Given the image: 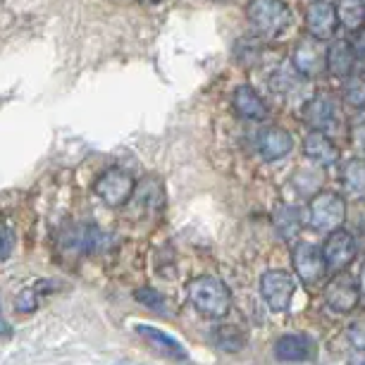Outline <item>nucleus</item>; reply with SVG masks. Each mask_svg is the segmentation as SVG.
<instances>
[{
	"instance_id": "obj_35",
	"label": "nucleus",
	"mask_w": 365,
	"mask_h": 365,
	"mask_svg": "<svg viewBox=\"0 0 365 365\" xmlns=\"http://www.w3.org/2000/svg\"><path fill=\"white\" fill-rule=\"evenodd\" d=\"M143 3H158V0H143Z\"/></svg>"
},
{
	"instance_id": "obj_33",
	"label": "nucleus",
	"mask_w": 365,
	"mask_h": 365,
	"mask_svg": "<svg viewBox=\"0 0 365 365\" xmlns=\"http://www.w3.org/2000/svg\"><path fill=\"white\" fill-rule=\"evenodd\" d=\"M0 334H3V336H8V334H10V325L5 322L3 313H0Z\"/></svg>"
},
{
	"instance_id": "obj_30",
	"label": "nucleus",
	"mask_w": 365,
	"mask_h": 365,
	"mask_svg": "<svg viewBox=\"0 0 365 365\" xmlns=\"http://www.w3.org/2000/svg\"><path fill=\"white\" fill-rule=\"evenodd\" d=\"M351 141H354L356 148L365 150V115L356 117V122L351 125Z\"/></svg>"
},
{
	"instance_id": "obj_18",
	"label": "nucleus",
	"mask_w": 365,
	"mask_h": 365,
	"mask_svg": "<svg viewBox=\"0 0 365 365\" xmlns=\"http://www.w3.org/2000/svg\"><path fill=\"white\" fill-rule=\"evenodd\" d=\"M136 332H139L155 351H160L163 356L172 358V361H184V358H187V349H184L175 336L163 332V329H158L153 325H136Z\"/></svg>"
},
{
	"instance_id": "obj_10",
	"label": "nucleus",
	"mask_w": 365,
	"mask_h": 365,
	"mask_svg": "<svg viewBox=\"0 0 365 365\" xmlns=\"http://www.w3.org/2000/svg\"><path fill=\"white\" fill-rule=\"evenodd\" d=\"M306 34L318 41H332L336 29H339V17L336 8L329 0H311L306 8Z\"/></svg>"
},
{
	"instance_id": "obj_32",
	"label": "nucleus",
	"mask_w": 365,
	"mask_h": 365,
	"mask_svg": "<svg viewBox=\"0 0 365 365\" xmlns=\"http://www.w3.org/2000/svg\"><path fill=\"white\" fill-rule=\"evenodd\" d=\"M351 46H354V53L358 60H365V29L354 31V38H349Z\"/></svg>"
},
{
	"instance_id": "obj_27",
	"label": "nucleus",
	"mask_w": 365,
	"mask_h": 365,
	"mask_svg": "<svg viewBox=\"0 0 365 365\" xmlns=\"http://www.w3.org/2000/svg\"><path fill=\"white\" fill-rule=\"evenodd\" d=\"M38 294H41V282L36 287H26L22 289V292L17 294V299H15V311L17 313H34L36 311V306H38Z\"/></svg>"
},
{
	"instance_id": "obj_4",
	"label": "nucleus",
	"mask_w": 365,
	"mask_h": 365,
	"mask_svg": "<svg viewBox=\"0 0 365 365\" xmlns=\"http://www.w3.org/2000/svg\"><path fill=\"white\" fill-rule=\"evenodd\" d=\"M346 220V201L336 191H318L308 205V222L313 230L332 232Z\"/></svg>"
},
{
	"instance_id": "obj_24",
	"label": "nucleus",
	"mask_w": 365,
	"mask_h": 365,
	"mask_svg": "<svg viewBox=\"0 0 365 365\" xmlns=\"http://www.w3.org/2000/svg\"><path fill=\"white\" fill-rule=\"evenodd\" d=\"M303 81H306V79H303L301 74L294 70V67H279V70H274V74L270 77V88L277 96H284V98H289V96L301 91Z\"/></svg>"
},
{
	"instance_id": "obj_7",
	"label": "nucleus",
	"mask_w": 365,
	"mask_h": 365,
	"mask_svg": "<svg viewBox=\"0 0 365 365\" xmlns=\"http://www.w3.org/2000/svg\"><path fill=\"white\" fill-rule=\"evenodd\" d=\"M296 292L294 274L287 270H267L260 277V296L272 313H287Z\"/></svg>"
},
{
	"instance_id": "obj_12",
	"label": "nucleus",
	"mask_w": 365,
	"mask_h": 365,
	"mask_svg": "<svg viewBox=\"0 0 365 365\" xmlns=\"http://www.w3.org/2000/svg\"><path fill=\"white\" fill-rule=\"evenodd\" d=\"M256 148L263 163H277L294 150V136L284 127L267 125L256 136Z\"/></svg>"
},
{
	"instance_id": "obj_20",
	"label": "nucleus",
	"mask_w": 365,
	"mask_h": 365,
	"mask_svg": "<svg viewBox=\"0 0 365 365\" xmlns=\"http://www.w3.org/2000/svg\"><path fill=\"white\" fill-rule=\"evenodd\" d=\"M306 217L308 212L301 205H282L274 212V227H277L282 239H294L303 230V225H306Z\"/></svg>"
},
{
	"instance_id": "obj_1",
	"label": "nucleus",
	"mask_w": 365,
	"mask_h": 365,
	"mask_svg": "<svg viewBox=\"0 0 365 365\" xmlns=\"http://www.w3.org/2000/svg\"><path fill=\"white\" fill-rule=\"evenodd\" d=\"M187 294L196 311L210 320H222L232 308L230 287L220 277H212V274L194 277L187 284Z\"/></svg>"
},
{
	"instance_id": "obj_22",
	"label": "nucleus",
	"mask_w": 365,
	"mask_h": 365,
	"mask_svg": "<svg viewBox=\"0 0 365 365\" xmlns=\"http://www.w3.org/2000/svg\"><path fill=\"white\" fill-rule=\"evenodd\" d=\"M136 198V203L141 205L143 210H160L163 208V203H165V191H163V184L158 182V179L153 177H146L141 184H136V191H134V196Z\"/></svg>"
},
{
	"instance_id": "obj_11",
	"label": "nucleus",
	"mask_w": 365,
	"mask_h": 365,
	"mask_svg": "<svg viewBox=\"0 0 365 365\" xmlns=\"http://www.w3.org/2000/svg\"><path fill=\"white\" fill-rule=\"evenodd\" d=\"M301 117L311 129H318V132H329L334 127L336 117H339V103L332 93L320 91L315 93L313 98L306 101V106L301 110Z\"/></svg>"
},
{
	"instance_id": "obj_17",
	"label": "nucleus",
	"mask_w": 365,
	"mask_h": 365,
	"mask_svg": "<svg viewBox=\"0 0 365 365\" xmlns=\"http://www.w3.org/2000/svg\"><path fill=\"white\" fill-rule=\"evenodd\" d=\"M274 356L284 363L311 361L315 356V341L308 334H284L274 341Z\"/></svg>"
},
{
	"instance_id": "obj_9",
	"label": "nucleus",
	"mask_w": 365,
	"mask_h": 365,
	"mask_svg": "<svg viewBox=\"0 0 365 365\" xmlns=\"http://www.w3.org/2000/svg\"><path fill=\"white\" fill-rule=\"evenodd\" d=\"M292 263L296 274L306 284H318L329 270L322 249H318L315 244H308V241H301V244H296L292 249Z\"/></svg>"
},
{
	"instance_id": "obj_36",
	"label": "nucleus",
	"mask_w": 365,
	"mask_h": 365,
	"mask_svg": "<svg viewBox=\"0 0 365 365\" xmlns=\"http://www.w3.org/2000/svg\"><path fill=\"white\" fill-rule=\"evenodd\" d=\"M361 365H365V361H363V363H361Z\"/></svg>"
},
{
	"instance_id": "obj_6",
	"label": "nucleus",
	"mask_w": 365,
	"mask_h": 365,
	"mask_svg": "<svg viewBox=\"0 0 365 365\" xmlns=\"http://www.w3.org/2000/svg\"><path fill=\"white\" fill-rule=\"evenodd\" d=\"M292 67L303 79H318L327 70V48L313 36L299 38L292 51Z\"/></svg>"
},
{
	"instance_id": "obj_13",
	"label": "nucleus",
	"mask_w": 365,
	"mask_h": 365,
	"mask_svg": "<svg viewBox=\"0 0 365 365\" xmlns=\"http://www.w3.org/2000/svg\"><path fill=\"white\" fill-rule=\"evenodd\" d=\"M60 244L72 256H86V253L98 251L106 244V234L93 225H74L63 234Z\"/></svg>"
},
{
	"instance_id": "obj_25",
	"label": "nucleus",
	"mask_w": 365,
	"mask_h": 365,
	"mask_svg": "<svg viewBox=\"0 0 365 365\" xmlns=\"http://www.w3.org/2000/svg\"><path fill=\"white\" fill-rule=\"evenodd\" d=\"M234 55L241 65L256 67L260 65V58H265V43H260V38H244L234 46Z\"/></svg>"
},
{
	"instance_id": "obj_8",
	"label": "nucleus",
	"mask_w": 365,
	"mask_h": 365,
	"mask_svg": "<svg viewBox=\"0 0 365 365\" xmlns=\"http://www.w3.org/2000/svg\"><path fill=\"white\" fill-rule=\"evenodd\" d=\"M322 253H325L327 267L334 272H341L354 263L358 256V241L349 230L336 227L327 234L325 244H322Z\"/></svg>"
},
{
	"instance_id": "obj_34",
	"label": "nucleus",
	"mask_w": 365,
	"mask_h": 365,
	"mask_svg": "<svg viewBox=\"0 0 365 365\" xmlns=\"http://www.w3.org/2000/svg\"><path fill=\"white\" fill-rule=\"evenodd\" d=\"M358 282H361V292L365 294V263H363V267H361V279H358Z\"/></svg>"
},
{
	"instance_id": "obj_23",
	"label": "nucleus",
	"mask_w": 365,
	"mask_h": 365,
	"mask_svg": "<svg viewBox=\"0 0 365 365\" xmlns=\"http://www.w3.org/2000/svg\"><path fill=\"white\" fill-rule=\"evenodd\" d=\"M341 101L358 113H365V72H354L344 79Z\"/></svg>"
},
{
	"instance_id": "obj_14",
	"label": "nucleus",
	"mask_w": 365,
	"mask_h": 365,
	"mask_svg": "<svg viewBox=\"0 0 365 365\" xmlns=\"http://www.w3.org/2000/svg\"><path fill=\"white\" fill-rule=\"evenodd\" d=\"M232 108H234V113H237V117L249 120V122H265L267 115H270V108H267V103L263 101V96L251 84H239L234 88Z\"/></svg>"
},
{
	"instance_id": "obj_29",
	"label": "nucleus",
	"mask_w": 365,
	"mask_h": 365,
	"mask_svg": "<svg viewBox=\"0 0 365 365\" xmlns=\"http://www.w3.org/2000/svg\"><path fill=\"white\" fill-rule=\"evenodd\" d=\"M12 249H15V230L0 222V263L12 256Z\"/></svg>"
},
{
	"instance_id": "obj_3",
	"label": "nucleus",
	"mask_w": 365,
	"mask_h": 365,
	"mask_svg": "<svg viewBox=\"0 0 365 365\" xmlns=\"http://www.w3.org/2000/svg\"><path fill=\"white\" fill-rule=\"evenodd\" d=\"M136 191V179L132 172H127L125 168H110L96 179L93 184V194L101 198L108 208H122L132 201Z\"/></svg>"
},
{
	"instance_id": "obj_15",
	"label": "nucleus",
	"mask_w": 365,
	"mask_h": 365,
	"mask_svg": "<svg viewBox=\"0 0 365 365\" xmlns=\"http://www.w3.org/2000/svg\"><path fill=\"white\" fill-rule=\"evenodd\" d=\"M303 155L311 163L320 165V168H332V165L339 163L341 150L327 132L311 129V132L306 134V139H303Z\"/></svg>"
},
{
	"instance_id": "obj_5",
	"label": "nucleus",
	"mask_w": 365,
	"mask_h": 365,
	"mask_svg": "<svg viewBox=\"0 0 365 365\" xmlns=\"http://www.w3.org/2000/svg\"><path fill=\"white\" fill-rule=\"evenodd\" d=\"M361 282H358L354 274H349L346 270L336 272L332 279L327 282L325 289H322V299L334 313H354L358 308V301H361Z\"/></svg>"
},
{
	"instance_id": "obj_28",
	"label": "nucleus",
	"mask_w": 365,
	"mask_h": 365,
	"mask_svg": "<svg viewBox=\"0 0 365 365\" xmlns=\"http://www.w3.org/2000/svg\"><path fill=\"white\" fill-rule=\"evenodd\" d=\"M136 301L143 303V306L150 308V311L160 313V315H165V311H168V303H165V296H163V294H158L155 289H148V287L139 289V292H136Z\"/></svg>"
},
{
	"instance_id": "obj_2",
	"label": "nucleus",
	"mask_w": 365,
	"mask_h": 365,
	"mask_svg": "<svg viewBox=\"0 0 365 365\" xmlns=\"http://www.w3.org/2000/svg\"><path fill=\"white\" fill-rule=\"evenodd\" d=\"M246 19L260 38H277L292 26V8L287 0H249Z\"/></svg>"
},
{
	"instance_id": "obj_21",
	"label": "nucleus",
	"mask_w": 365,
	"mask_h": 365,
	"mask_svg": "<svg viewBox=\"0 0 365 365\" xmlns=\"http://www.w3.org/2000/svg\"><path fill=\"white\" fill-rule=\"evenodd\" d=\"M336 17H339V24L346 31H361L365 29V3L363 0H336Z\"/></svg>"
},
{
	"instance_id": "obj_16",
	"label": "nucleus",
	"mask_w": 365,
	"mask_h": 365,
	"mask_svg": "<svg viewBox=\"0 0 365 365\" xmlns=\"http://www.w3.org/2000/svg\"><path fill=\"white\" fill-rule=\"evenodd\" d=\"M356 53L349 38H332L327 46V72L334 79H346L349 74L356 72Z\"/></svg>"
},
{
	"instance_id": "obj_19",
	"label": "nucleus",
	"mask_w": 365,
	"mask_h": 365,
	"mask_svg": "<svg viewBox=\"0 0 365 365\" xmlns=\"http://www.w3.org/2000/svg\"><path fill=\"white\" fill-rule=\"evenodd\" d=\"M344 194L354 201H365V158H351L341 165Z\"/></svg>"
},
{
	"instance_id": "obj_26",
	"label": "nucleus",
	"mask_w": 365,
	"mask_h": 365,
	"mask_svg": "<svg viewBox=\"0 0 365 365\" xmlns=\"http://www.w3.org/2000/svg\"><path fill=\"white\" fill-rule=\"evenodd\" d=\"M215 344L220 349L237 354V351L246 344V334L239 327H217L215 329Z\"/></svg>"
},
{
	"instance_id": "obj_31",
	"label": "nucleus",
	"mask_w": 365,
	"mask_h": 365,
	"mask_svg": "<svg viewBox=\"0 0 365 365\" xmlns=\"http://www.w3.org/2000/svg\"><path fill=\"white\" fill-rule=\"evenodd\" d=\"M349 339H351V344H354V346L365 349V318L356 320L354 325L349 327Z\"/></svg>"
}]
</instances>
